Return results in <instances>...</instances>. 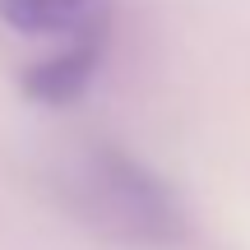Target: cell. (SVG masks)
Here are the masks:
<instances>
[{"instance_id": "obj_2", "label": "cell", "mask_w": 250, "mask_h": 250, "mask_svg": "<svg viewBox=\"0 0 250 250\" xmlns=\"http://www.w3.org/2000/svg\"><path fill=\"white\" fill-rule=\"evenodd\" d=\"M0 23L14 37L74 46L116 33V0H0Z\"/></svg>"}, {"instance_id": "obj_1", "label": "cell", "mask_w": 250, "mask_h": 250, "mask_svg": "<svg viewBox=\"0 0 250 250\" xmlns=\"http://www.w3.org/2000/svg\"><path fill=\"white\" fill-rule=\"evenodd\" d=\"M56 186L70 218L102 241L134 250H176L190 236V208L181 190L116 139H88L65 153Z\"/></svg>"}, {"instance_id": "obj_3", "label": "cell", "mask_w": 250, "mask_h": 250, "mask_svg": "<svg viewBox=\"0 0 250 250\" xmlns=\"http://www.w3.org/2000/svg\"><path fill=\"white\" fill-rule=\"evenodd\" d=\"M111 42H116V33L42 51L33 65H23L19 93L28 102H37V107H74V102H83L111 61Z\"/></svg>"}]
</instances>
